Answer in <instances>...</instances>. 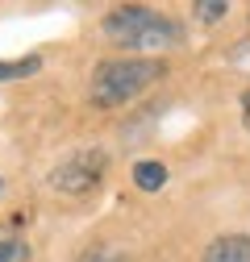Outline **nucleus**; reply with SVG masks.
Returning <instances> with one entry per match:
<instances>
[{"mask_svg": "<svg viewBox=\"0 0 250 262\" xmlns=\"http://www.w3.org/2000/svg\"><path fill=\"white\" fill-rule=\"evenodd\" d=\"M163 71L167 67L159 58H105L92 71V104L117 108L125 100H134V96H142Z\"/></svg>", "mask_w": 250, "mask_h": 262, "instance_id": "1", "label": "nucleus"}, {"mask_svg": "<svg viewBox=\"0 0 250 262\" xmlns=\"http://www.w3.org/2000/svg\"><path fill=\"white\" fill-rule=\"evenodd\" d=\"M192 13H196L200 21H221V17L230 13V5H225V0H213V5H209V0H200V5H192Z\"/></svg>", "mask_w": 250, "mask_h": 262, "instance_id": "8", "label": "nucleus"}, {"mask_svg": "<svg viewBox=\"0 0 250 262\" xmlns=\"http://www.w3.org/2000/svg\"><path fill=\"white\" fill-rule=\"evenodd\" d=\"M105 34L130 50H167V46H179L183 29L146 5H121L105 17Z\"/></svg>", "mask_w": 250, "mask_h": 262, "instance_id": "2", "label": "nucleus"}, {"mask_svg": "<svg viewBox=\"0 0 250 262\" xmlns=\"http://www.w3.org/2000/svg\"><path fill=\"white\" fill-rule=\"evenodd\" d=\"M38 67H42V58H38V54L17 58V62H0V83H9V79H25V75H34Z\"/></svg>", "mask_w": 250, "mask_h": 262, "instance_id": "6", "label": "nucleus"}, {"mask_svg": "<svg viewBox=\"0 0 250 262\" xmlns=\"http://www.w3.org/2000/svg\"><path fill=\"white\" fill-rule=\"evenodd\" d=\"M134 183L142 191H159L167 183V167H163V162H138V167H134Z\"/></svg>", "mask_w": 250, "mask_h": 262, "instance_id": "5", "label": "nucleus"}, {"mask_svg": "<svg viewBox=\"0 0 250 262\" xmlns=\"http://www.w3.org/2000/svg\"><path fill=\"white\" fill-rule=\"evenodd\" d=\"M0 262H29V246L17 233H5V229H0Z\"/></svg>", "mask_w": 250, "mask_h": 262, "instance_id": "7", "label": "nucleus"}, {"mask_svg": "<svg viewBox=\"0 0 250 262\" xmlns=\"http://www.w3.org/2000/svg\"><path fill=\"white\" fill-rule=\"evenodd\" d=\"M242 121H246V129H250V92L242 96Z\"/></svg>", "mask_w": 250, "mask_h": 262, "instance_id": "10", "label": "nucleus"}, {"mask_svg": "<svg viewBox=\"0 0 250 262\" xmlns=\"http://www.w3.org/2000/svg\"><path fill=\"white\" fill-rule=\"evenodd\" d=\"M105 162H109L105 150H79V154H71L67 162H58V167L50 171V187L67 191V195H84V191H92L100 183Z\"/></svg>", "mask_w": 250, "mask_h": 262, "instance_id": "3", "label": "nucleus"}, {"mask_svg": "<svg viewBox=\"0 0 250 262\" xmlns=\"http://www.w3.org/2000/svg\"><path fill=\"white\" fill-rule=\"evenodd\" d=\"M75 262H121V254H117L113 246H88Z\"/></svg>", "mask_w": 250, "mask_h": 262, "instance_id": "9", "label": "nucleus"}, {"mask_svg": "<svg viewBox=\"0 0 250 262\" xmlns=\"http://www.w3.org/2000/svg\"><path fill=\"white\" fill-rule=\"evenodd\" d=\"M204 262H250V237H238V233L213 237L204 250Z\"/></svg>", "mask_w": 250, "mask_h": 262, "instance_id": "4", "label": "nucleus"}]
</instances>
